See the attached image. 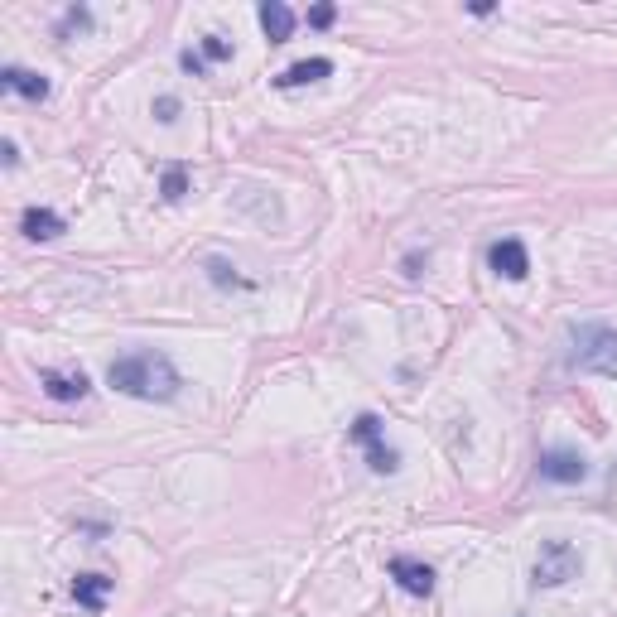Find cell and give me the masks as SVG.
Segmentation results:
<instances>
[{"label": "cell", "mask_w": 617, "mask_h": 617, "mask_svg": "<svg viewBox=\"0 0 617 617\" xmlns=\"http://www.w3.org/2000/svg\"><path fill=\"white\" fill-rule=\"evenodd\" d=\"M179 63H184V73H193V78H203V73H208L203 54H193V49H184V54H179Z\"/></svg>", "instance_id": "cell-20"}, {"label": "cell", "mask_w": 617, "mask_h": 617, "mask_svg": "<svg viewBox=\"0 0 617 617\" xmlns=\"http://www.w3.org/2000/svg\"><path fill=\"white\" fill-rule=\"evenodd\" d=\"M579 569H584L579 545H569V540H540V555L531 564V584L536 589H560L569 579H579Z\"/></svg>", "instance_id": "cell-3"}, {"label": "cell", "mask_w": 617, "mask_h": 617, "mask_svg": "<svg viewBox=\"0 0 617 617\" xmlns=\"http://www.w3.org/2000/svg\"><path fill=\"white\" fill-rule=\"evenodd\" d=\"M487 266L497 270L502 280H526L531 275V256H526V246L516 242V237H502V242H492V251H487Z\"/></svg>", "instance_id": "cell-5"}, {"label": "cell", "mask_w": 617, "mask_h": 617, "mask_svg": "<svg viewBox=\"0 0 617 617\" xmlns=\"http://www.w3.org/2000/svg\"><path fill=\"white\" fill-rule=\"evenodd\" d=\"M20 232H25L29 242H54V237H63V232H68V222H63L54 208H25V217H20Z\"/></svg>", "instance_id": "cell-7"}, {"label": "cell", "mask_w": 617, "mask_h": 617, "mask_svg": "<svg viewBox=\"0 0 617 617\" xmlns=\"http://www.w3.org/2000/svg\"><path fill=\"white\" fill-rule=\"evenodd\" d=\"M203 58H213V63H227V58H232V44H227L222 34H203Z\"/></svg>", "instance_id": "cell-16"}, {"label": "cell", "mask_w": 617, "mask_h": 617, "mask_svg": "<svg viewBox=\"0 0 617 617\" xmlns=\"http://www.w3.org/2000/svg\"><path fill=\"white\" fill-rule=\"evenodd\" d=\"M425 256H420V251H410V256H405V275H410V280H420V275H425Z\"/></svg>", "instance_id": "cell-21"}, {"label": "cell", "mask_w": 617, "mask_h": 617, "mask_svg": "<svg viewBox=\"0 0 617 617\" xmlns=\"http://www.w3.org/2000/svg\"><path fill=\"white\" fill-rule=\"evenodd\" d=\"M367 463H372V473H396V468H401V454H396L391 444L372 439V444H367Z\"/></svg>", "instance_id": "cell-13"}, {"label": "cell", "mask_w": 617, "mask_h": 617, "mask_svg": "<svg viewBox=\"0 0 617 617\" xmlns=\"http://www.w3.org/2000/svg\"><path fill=\"white\" fill-rule=\"evenodd\" d=\"M536 473L545 478V483H584L589 478V458L579 454V449H545L536 463Z\"/></svg>", "instance_id": "cell-4"}, {"label": "cell", "mask_w": 617, "mask_h": 617, "mask_svg": "<svg viewBox=\"0 0 617 617\" xmlns=\"http://www.w3.org/2000/svg\"><path fill=\"white\" fill-rule=\"evenodd\" d=\"M0 87H5V92H20L29 102H44V97L54 92L44 73H29V68H5V73H0Z\"/></svg>", "instance_id": "cell-10"}, {"label": "cell", "mask_w": 617, "mask_h": 617, "mask_svg": "<svg viewBox=\"0 0 617 617\" xmlns=\"http://www.w3.org/2000/svg\"><path fill=\"white\" fill-rule=\"evenodd\" d=\"M208 275H213V285H222V290H227V285H242L237 270L227 266V261H208Z\"/></svg>", "instance_id": "cell-18"}, {"label": "cell", "mask_w": 617, "mask_h": 617, "mask_svg": "<svg viewBox=\"0 0 617 617\" xmlns=\"http://www.w3.org/2000/svg\"><path fill=\"white\" fill-rule=\"evenodd\" d=\"M111 589H116V579H107V574H78L73 579V598H78V608H87V613H102Z\"/></svg>", "instance_id": "cell-8"}, {"label": "cell", "mask_w": 617, "mask_h": 617, "mask_svg": "<svg viewBox=\"0 0 617 617\" xmlns=\"http://www.w3.org/2000/svg\"><path fill=\"white\" fill-rule=\"evenodd\" d=\"M39 381H44V391H49L54 401H82V396L92 391V381L82 372H54V367H49V372H39Z\"/></svg>", "instance_id": "cell-9"}, {"label": "cell", "mask_w": 617, "mask_h": 617, "mask_svg": "<svg viewBox=\"0 0 617 617\" xmlns=\"http://www.w3.org/2000/svg\"><path fill=\"white\" fill-rule=\"evenodd\" d=\"M333 20H338V10H333V5H314V10H309V25H314V29H328Z\"/></svg>", "instance_id": "cell-19"}, {"label": "cell", "mask_w": 617, "mask_h": 617, "mask_svg": "<svg viewBox=\"0 0 617 617\" xmlns=\"http://www.w3.org/2000/svg\"><path fill=\"white\" fill-rule=\"evenodd\" d=\"M107 386H116L121 396H135V401H174L179 396V372H174V362L155 348H140V352H126V357H116L107 367Z\"/></svg>", "instance_id": "cell-1"}, {"label": "cell", "mask_w": 617, "mask_h": 617, "mask_svg": "<svg viewBox=\"0 0 617 617\" xmlns=\"http://www.w3.org/2000/svg\"><path fill=\"white\" fill-rule=\"evenodd\" d=\"M569 367L593 376H617V328H603V323L569 328Z\"/></svg>", "instance_id": "cell-2"}, {"label": "cell", "mask_w": 617, "mask_h": 617, "mask_svg": "<svg viewBox=\"0 0 617 617\" xmlns=\"http://www.w3.org/2000/svg\"><path fill=\"white\" fill-rule=\"evenodd\" d=\"M92 29V10L87 5H73L63 20H58V39H73V34H87Z\"/></svg>", "instance_id": "cell-15"}, {"label": "cell", "mask_w": 617, "mask_h": 617, "mask_svg": "<svg viewBox=\"0 0 617 617\" xmlns=\"http://www.w3.org/2000/svg\"><path fill=\"white\" fill-rule=\"evenodd\" d=\"M391 579H396L405 593H415V598H430L434 593V569L425 560H410V555H396V560H391Z\"/></svg>", "instance_id": "cell-6"}, {"label": "cell", "mask_w": 617, "mask_h": 617, "mask_svg": "<svg viewBox=\"0 0 617 617\" xmlns=\"http://www.w3.org/2000/svg\"><path fill=\"white\" fill-rule=\"evenodd\" d=\"M0 155H5V169H15V164H20V150H15V140H5V145H0Z\"/></svg>", "instance_id": "cell-22"}, {"label": "cell", "mask_w": 617, "mask_h": 617, "mask_svg": "<svg viewBox=\"0 0 617 617\" xmlns=\"http://www.w3.org/2000/svg\"><path fill=\"white\" fill-rule=\"evenodd\" d=\"M333 73V58H299V63H290L280 78H275V87H304V82H319Z\"/></svg>", "instance_id": "cell-12"}, {"label": "cell", "mask_w": 617, "mask_h": 617, "mask_svg": "<svg viewBox=\"0 0 617 617\" xmlns=\"http://www.w3.org/2000/svg\"><path fill=\"white\" fill-rule=\"evenodd\" d=\"M179 97H169V92H164V97H155V121H160V126H174V121H179Z\"/></svg>", "instance_id": "cell-17"}, {"label": "cell", "mask_w": 617, "mask_h": 617, "mask_svg": "<svg viewBox=\"0 0 617 617\" xmlns=\"http://www.w3.org/2000/svg\"><path fill=\"white\" fill-rule=\"evenodd\" d=\"M160 193H164V203H179V198H184V193H188V174H184V164H169V169H164Z\"/></svg>", "instance_id": "cell-14"}, {"label": "cell", "mask_w": 617, "mask_h": 617, "mask_svg": "<svg viewBox=\"0 0 617 617\" xmlns=\"http://www.w3.org/2000/svg\"><path fill=\"white\" fill-rule=\"evenodd\" d=\"M261 29H266L270 44H285V39L295 34V10L280 5V0H266V5H261Z\"/></svg>", "instance_id": "cell-11"}]
</instances>
